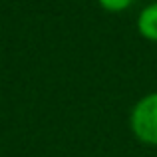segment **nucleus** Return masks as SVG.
<instances>
[{
	"mask_svg": "<svg viewBox=\"0 0 157 157\" xmlns=\"http://www.w3.org/2000/svg\"><path fill=\"white\" fill-rule=\"evenodd\" d=\"M135 28H137V34L143 40L157 44V0L139 10Z\"/></svg>",
	"mask_w": 157,
	"mask_h": 157,
	"instance_id": "f03ea898",
	"label": "nucleus"
},
{
	"mask_svg": "<svg viewBox=\"0 0 157 157\" xmlns=\"http://www.w3.org/2000/svg\"><path fill=\"white\" fill-rule=\"evenodd\" d=\"M101 10L109 12V14H121L133 4V0H98Z\"/></svg>",
	"mask_w": 157,
	"mask_h": 157,
	"instance_id": "7ed1b4c3",
	"label": "nucleus"
},
{
	"mask_svg": "<svg viewBox=\"0 0 157 157\" xmlns=\"http://www.w3.org/2000/svg\"><path fill=\"white\" fill-rule=\"evenodd\" d=\"M129 129L139 143L157 147V92L141 96L129 111Z\"/></svg>",
	"mask_w": 157,
	"mask_h": 157,
	"instance_id": "f257e3e1",
	"label": "nucleus"
}]
</instances>
